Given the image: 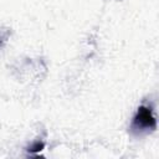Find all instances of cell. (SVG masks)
<instances>
[{"mask_svg": "<svg viewBox=\"0 0 159 159\" xmlns=\"http://www.w3.org/2000/svg\"><path fill=\"white\" fill-rule=\"evenodd\" d=\"M43 148H45V143L43 142H35L27 150L31 152V153H37V152H41Z\"/></svg>", "mask_w": 159, "mask_h": 159, "instance_id": "7a4b0ae2", "label": "cell"}, {"mask_svg": "<svg viewBox=\"0 0 159 159\" xmlns=\"http://www.w3.org/2000/svg\"><path fill=\"white\" fill-rule=\"evenodd\" d=\"M132 128L137 130H154L157 128V119L153 111L147 106H139L133 118Z\"/></svg>", "mask_w": 159, "mask_h": 159, "instance_id": "6da1fadb", "label": "cell"}]
</instances>
